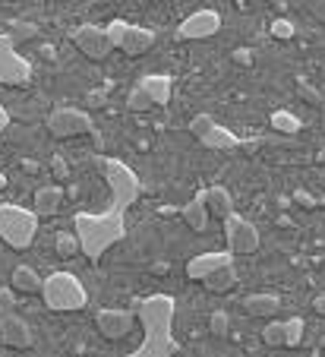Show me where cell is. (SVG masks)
<instances>
[{
	"label": "cell",
	"mask_w": 325,
	"mask_h": 357,
	"mask_svg": "<svg viewBox=\"0 0 325 357\" xmlns=\"http://www.w3.org/2000/svg\"><path fill=\"white\" fill-rule=\"evenodd\" d=\"M142 326V345L126 357H174L180 351L174 338V313L177 304L170 294H152L142 304H136Z\"/></svg>",
	"instance_id": "obj_1"
},
{
	"label": "cell",
	"mask_w": 325,
	"mask_h": 357,
	"mask_svg": "<svg viewBox=\"0 0 325 357\" xmlns=\"http://www.w3.org/2000/svg\"><path fill=\"white\" fill-rule=\"evenodd\" d=\"M73 231L79 238V250L89 260H101L104 250L114 244H120L126 234V209L114 206L104 212H76Z\"/></svg>",
	"instance_id": "obj_2"
},
{
	"label": "cell",
	"mask_w": 325,
	"mask_h": 357,
	"mask_svg": "<svg viewBox=\"0 0 325 357\" xmlns=\"http://www.w3.org/2000/svg\"><path fill=\"white\" fill-rule=\"evenodd\" d=\"M41 298H45L48 310L57 313H70V310H82L89 304V291L73 272H54L41 282Z\"/></svg>",
	"instance_id": "obj_3"
},
{
	"label": "cell",
	"mask_w": 325,
	"mask_h": 357,
	"mask_svg": "<svg viewBox=\"0 0 325 357\" xmlns=\"http://www.w3.org/2000/svg\"><path fill=\"white\" fill-rule=\"evenodd\" d=\"M38 234V215L16 202H0V240L13 250H26Z\"/></svg>",
	"instance_id": "obj_4"
},
{
	"label": "cell",
	"mask_w": 325,
	"mask_h": 357,
	"mask_svg": "<svg viewBox=\"0 0 325 357\" xmlns=\"http://www.w3.org/2000/svg\"><path fill=\"white\" fill-rule=\"evenodd\" d=\"M101 171H104V180L111 186V202L114 206H124L130 209L142 193V184L136 177V171L130 164L117 162V158H101Z\"/></svg>",
	"instance_id": "obj_5"
},
{
	"label": "cell",
	"mask_w": 325,
	"mask_h": 357,
	"mask_svg": "<svg viewBox=\"0 0 325 357\" xmlns=\"http://www.w3.org/2000/svg\"><path fill=\"white\" fill-rule=\"evenodd\" d=\"M32 64L16 51L10 32H0V86H29Z\"/></svg>",
	"instance_id": "obj_6"
},
{
	"label": "cell",
	"mask_w": 325,
	"mask_h": 357,
	"mask_svg": "<svg viewBox=\"0 0 325 357\" xmlns=\"http://www.w3.org/2000/svg\"><path fill=\"white\" fill-rule=\"evenodd\" d=\"M48 130L54 139H73V136H86L92 133V117L82 108H54L48 114Z\"/></svg>",
	"instance_id": "obj_7"
},
{
	"label": "cell",
	"mask_w": 325,
	"mask_h": 357,
	"mask_svg": "<svg viewBox=\"0 0 325 357\" xmlns=\"http://www.w3.org/2000/svg\"><path fill=\"white\" fill-rule=\"evenodd\" d=\"M224 238H228V250L234 256H246L259 250V228L244 215H230L224 218Z\"/></svg>",
	"instance_id": "obj_8"
},
{
	"label": "cell",
	"mask_w": 325,
	"mask_h": 357,
	"mask_svg": "<svg viewBox=\"0 0 325 357\" xmlns=\"http://www.w3.org/2000/svg\"><path fill=\"white\" fill-rule=\"evenodd\" d=\"M73 45L89 60H104L114 51L108 29H101V26H79V29H73Z\"/></svg>",
	"instance_id": "obj_9"
},
{
	"label": "cell",
	"mask_w": 325,
	"mask_h": 357,
	"mask_svg": "<svg viewBox=\"0 0 325 357\" xmlns=\"http://www.w3.org/2000/svg\"><path fill=\"white\" fill-rule=\"evenodd\" d=\"M218 29H221V13H218V10H196V13H190L184 23H180L177 35L199 41V38L218 35Z\"/></svg>",
	"instance_id": "obj_10"
},
{
	"label": "cell",
	"mask_w": 325,
	"mask_h": 357,
	"mask_svg": "<svg viewBox=\"0 0 325 357\" xmlns=\"http://www.w3.org/2000/svg\"><path fill=\"white\" fill-rule=\"evenodd\" d=\"M133 322H136L133 310H98L95 313V326L108 342H120V338H126V335L133 332Z\"/></svg>",
	"instance_id": "obj_11"
},
{
	"label": "cell",
	"mask_w": 325,
	"mask_h": 357,
	"mask_svg": "<svg viewBox=\"0 0 325 357\" xmlns=\"http://www.w3.org/2000/svg\"><path fill=\"white\" fill-rule=\"evenodd\" d=\"M224 266H234V253H199L193 256L190 262H186V278H193V282H206L208 276H215L218 269Z\"/></svg>",
	"instance_id": "obj_12"
},
{
	"label": "cell",
	"mask_w": 325,
	"mask_h": 357,
	"mask_svg": "<svg viewBox=\"0 0 325 357\" xmlns=\"http://www.w3.org/2000/svg\"><path fill=\"white\" fill-rule=\"evenodd\" d=\"M0 342L7 345V348H16V351L29 348V345H32L29 322H26L23 316H16V313H10V316H0Z\"/></svg>",
	"instance_id": "obj_13"
},
{
	"label": "cell",
	"mask_w": 325,
	"mask_h": 357,
	"mask_svg": "<svg viewBox=\"0 0 325 357\" xmlns=\"http://www.w3.org/2000/svg\"><path fill=\"white\" fill-rule=\"evenodd\" d=\"M158 41L155 29H146V26H130L124 35V41H120V51L130 54V57H139V54H146L148 48Z\"/></svg>",
	"instance_id": "obj_14"
},
{
	"label": "cell",
	"mask_w": 325,
	"mask_h": 357,
	"mask_svg": "<svg viewBox=\"0 0 325 357\" xmlns=\"http://www.w3.org/2000/svg\"><path fill=\"white\" fill-rule=\"evenodd\" d=\"M60 206H63V190H60L57 184H48V186H38L35 190V212L38 218H51L60 212Z\"/></svg>",
	"instance_id": "obj_15"
},
{
	"label": "cell",
	"mask_w": 325,
	"mask_h": 357,
	"mask_svg": "<svg viewBox=\"0 0 325 357\" xmlns=\"http://www.w3.org/2000/svg\"><path fill=\"white\" fill-rule=\"evenodd\" d=\"M139 86L148 92V98H152L155 104H168L170 95H174V79H170V76H164V73H148V76H142Z\"/></svg>",
	"instance_id": "obj_16"
},
{
	"label": "cell",
	"mask_w": 325,
	"mask_h": 357,
	"mask_svg": "<svg viewBox=\"0 0 325 357\" xmlns=\"http://www.w3.org/2000/svg\"><path fill=\"white\" fill-rule=\"evenodd\" d=\"M180 215H184V222L190 224V231H206V224H208V206H206V190H199V193L193 196V200L186 202L184 209H180Z\"/></svg>",
	"instance_id": "obj_17"
},
{
	"label": "cell",
	"mask_w": 325,
	"mask_h": 357,
	"mask_svg": "<svg viewBox=\"0 0 325 357\" xmlns=\"http://www.w3.org/2000/svg\"><path fill=\"white\" fill-rule=\"evenodd\" d=\"M244 310L246 316H256V320H266V316H275L281 310V300L275 294H250L244 298Z\"/></svg>",
	"instance_id": "obj_18"
},
{
	"label": "cell",
	"mask_w": 325,
	"mask_h": 357,
	"mask_svg": "<svg viewBox=\"0 0 325 357\" xmlns=\"http://www.w3.org/2000/svg\"><path fill=\"white\" fill-rule=\"evenodd\" d=\"M206 206L208 212H212L215 218H230L234 215V200H230V193L224 190V186H208L206 190Z\"/></svg>",
	"instance_id": "obj_19"
},
{
	"label": "cell",
	"mask_w": 325,
	"mask_h": 357,
	"mask_svg": "<svg viewBox=\"0 0 325 357\" xmlns=\"http://www.w3.org/2000/svg\"><path fill=\"white\" fill-rule=\"evenodd\" d=\"M10 282H13L10 288L19 291V294H38L41 291V278H38V272L32 266H16Z\"/></svg>",
	"instance_id": "obj_20"
},
{
	"label": "cell",
	"mask_w": 325,
	"mask_h": 357,
	"mask_svg": "<svg viewBox=\"0 0 325 357\" xmlns=\"http://www.w3.org/2000/svg\"><path fill=\"white\" fill-rule=\"evenodd\" d=\"M202 146H208V149H218V152H228V149H240V139H237V136L230 133L228 127L215 124V127L208 130V136L202 139Z\"/></svg>",
	"instance_id": "obj_21"
},
{
	"label": "cell",
	"mask_w": 325,
	"mask_h": 357,
	"mask_svg": "<svg viewBox=\"0 0 325 357\" xmlns=\"http://www.w3.org/2000/svg\"><path fill=\"white\" fill-rule=\"evenodd\" d=\"M268 124H272V130H278V133H284V136H294L303 130V120L290 111H272Z\"/></svg>",
	"instance_id": "obj_22"
},
{
	"label": "cell",
	"mask_w": 325,
	"mask_h": 357,
	"mask_svg": "<svg viewBox=\"0 0 325 357\" xmlns=\"http://www.w3.org/2000/svg\"><path fill=\"white\" fill-rule=\"evenodd\" d=\"M237 284V272H234V266H224V269H218L215 276H208L206 278V288L208 291H215V294H224V291H230Z\"/></svg>",
	"instance_id": "obj_23"
},
{
	"label": "cell",
	"mask_w": 325,
	"mask_h": 357,
	"mask_svg": "<svg viewBox=\"0 0 325 357\" xmlns=\"http://www.w3.org/2000/svg\"><path fill=\"white\" fill-rule=\"evenodd\" d=\"M303 329H306V322H303L300 316L284 320V345H288V348H297V345L303 342Z\"/></svg>",
	"instance_id": "obj_24"
},
{
	"label": "cell",
	"mask_w": 325,
	"mask_h": 357,
	"mask_svg": "<svg viewBox=\"0 0 325 357\" xmlns=\"http://www.w3.org/2000/svg\"><path fill=\"white\" fill-rule=\"evenodd\" d=\"M126 108L133 114H142V111H148V108H155V102L148 98V92L142 89V86H136V89L126 95Z\"/></svg>",
	"instance_id": "obj_25"
},
{
	"label": "cell",
	"mask_w": 325,
	"mask_h": 357,
	"mask_svg": "<svg viewBox=\"0 0 325 357\" xmlns=\"http://www.w3.org/2000/svg\"><path fill=\"white\" fill-rule=\"evenodd\" d=\"M212 127H215V117H212V114H196V117L190 120V136H196V139L202 142Z\"/></svg>",
	"instance_id": "obj_26"
},
{
	"label": "cell",
	"mask_w": 325,
	"mask_h": 357,
	"mask_svg": "<svg viewBox=\"0 0 325 357\" xmlns=\"http://www.w3.org/2000/svg\"><path fill=\"white\" fill-rule=\"evenodd\" d=\"M262 342L268 348H284V322H268L266 332H262Z\"/></svg>",
	"instance_id": "obj_27"
},
{
	"label": "cell",
	"mask_w": 325,
	"mask_h": 357,
	"mask_svg": "<svg viewBox=\"0 0 325 357\" xmlns=\"http://www.w3.org/2000/svg\"><path fill=\"white\" fill-rule=\"evenodd\" d=\"M76 250H79V238L73 234H57V253L60 256H76Z\"/></svg>",
	"instance_id": "obj_28"
},
{
	"label": "cell",
	"mask_w": 325,
	"mask_h": 357,
	"mask_svg": "<svg viewBox=\"0 0 325 357\" xmlns=\"http://www.w3.org/2000/svg\"><path fill=\"white\" fill-rule=\"evenodd\" d=\"M208 329H212V335L224 338V335H228V329H230L228 313H224V310H215V313H212V320H208Z\"/></svg>",
	"instance_id": "obj_29"
},
{
	"label": "cell",
	"mask_w": 325,
	"mask_h": 357,
	"mask_svg": "<svg viewBox=\"0 0 325 357\" xmlns=\"http://www.w3.org/2000/svg\"><path fill=\"white\" fill-rule=\"evenodd\" d=\"M38 35V29L32 23H13L10 26V38L13 41H29V38H35Z\"/></svg>",
	"instance_id": "obj_30"
},
{
	"label": "cell",
	"mask_w": 325,
	"mask_h": 357,
	"mask_svg": "<svg viewBox=\"0 0 325 357\" xmlns=\"http://www.w3.org/2000/svg\"><path fill=\"white\" fill-rule=\"evenodd\" d=\"M294 23H290V19H275L272 23V35L278 38V41H290V38H294Z\"/></svg>",
	"instance_id": "obj_31"
},
{
	"label": "cell",
	"mask_w": 325,
	"mask_h": 357,
	"mask_svg": "<svg viewBox=\"0 0 325 357\" xmlns=\"http://www.w3.org/2000/svg\"><path fill=\"white\" fill-rule=\"evenodd\" d=\"M108 29V38H111V45L114 48H120V41H124V35H126V29H130V23H124V19H114L111 26H104Z\"/></svg>",
	"instance_id": "obj_32"
},
{
	"label": "cell",
	"mask_w": 325,
	"mask_h": 357,
	"mask_svg": "<svg viewBox=\"0 0 325 357\" xmlns=\"http://www.w3.org/2000/svg\"><path fill=\"white\" fill-rule=\"evenodd\" d=\"M16 313V294L13 288H0V316H10Z\"/></svg>",
	"instance_id": "obj_33"
},
{
	"label": "cell",
	"mask_w": 325,
	"mask_h": 357,
	"mask_svg": "<svg viewBox=\"0 0 325 357\" xmlns=\"http://www.w3.org/2000/svg\"><path fill=\"white\" fill-rule=\"evenodd\" d=\"M297 92H300L303 98H310V102H316V104H322V102H325V98H322V92H319V89H313V86H310V82H306V79H300V82H297Z\"/></svg>",
	"instance_id": "obj_34"
},
{
	"label": "cell",
	"mask_w": 325,
	"mask_h": 357,
	"mask_svg": "<svg viewBox=\"0 0 325 357\" xmlns=\"http://www.w3.org/2000/svg\"><path fill=\"white\" fill-rule=\"evenodd\" d=\"M294 202H300L303 209H316V200H313L306 190H297V193H294Z\"/></svg>",
	"instance_id": "obj_35"
},
{
	"label": "cell",
	"mask_w": 325,
	"mask_h": 357,
	"mask_svg": "<svg viewBox=\"0 0 325 357\" xmlns=\"http://www.w3.org/2000/svg\"><path fill=\"white\" fill-rule=\"evenodd\" d=\"M234 64H240V67H250V64H253V54L246 51V48H240V51H234Z\"/></svg>",
	"instance_id": "obj_36"
},
{
	"label": "cell",
	"mask_w": 325,
	"mask_h": 357,
	"mask_svg": "<svg viewBox=\"0 0 325 357\" xmlns=\"http://www.w3.org/2000/svg\"><path fill=\"white\" fill-rule=\"evenodd\" d=\"M54 174H57V180H63L70 174V168H67V162H63V158H54Z\"/></svg>",
	"instance_id": "obj_37"
},
{
	"label": "cell",
	"mask_w": 325,
	"mask_h": 357,
	"mask_svg": "<svg viewBox=\"0 0 325 357\" xmlns=\"http://www.w3.org/2000/svg\"><path fill=\"white\" fill-rule=\"evenodd\" d=\"M10 127V111L3 108V102H0V136H3V130Z\"/></svg>",
	"instance_id": "obj_38"
},
{
	"label": "cell",
	"mask_w": 325,
	"mask_h": 357,
	"mask_svg": "<svg viewBox=\"0 0 325 357\" xmlns=\"http://www.w3.org/2000/svg\"><path fill=\"white\" fill-rule=\"evenodd\" d=\"M313 310H316L319 316H325V294H316V298H313Z\"/></svg>",
	"instance_id": "obj_39"
},
{
	"label": "cell",
	"mask_w": 325,
	"mask_h": 357,
	"mask_svg": "<svg viewBox=\"0 0 325 357\" xmlns=\"http://www.w3.org/2000/svg\"><path fill=\"white\" fill-rule=\"evenodd\" d=\"M168 269H170L168 262H155V266H152V272H168Z\"/></svg>",
	"instance_id": "obj_40"
},
{
	"label": "cell",
	"mask_w": 325,
	"mask_h": 357,
	"mask_svg": "<svg viewBox=\"0 0 325 357\" xmlns=\"http://www.w3.org/2000/svg\"><path fill=\"white\" fill-rule=\"evenodd\" d=\"M234 3H240V7H244V3H250V0H234Z\"/></svg>",
	"instance_id": "obj_41"
}]
</instances>
